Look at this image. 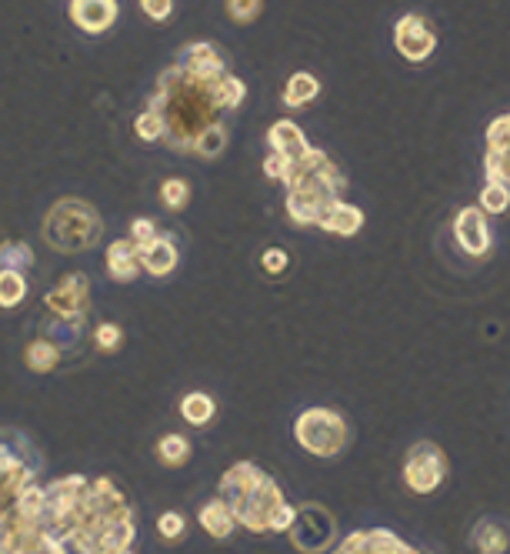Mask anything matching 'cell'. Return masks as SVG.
<instances>
[{
    "label": "cell",
    "mask_w": 510,
    "mask_h": 554,
    "mask_svg": "<svg viewBox=\"0 0 510 554\" xmlns=\"http://www.w3.org/2000/svg\"><path fill=\"white\" fill-rule=\"evenodd\" d=\"M134 134H137V141H144V144H164V117L144 107V111L134 117Z\"/></svg>",
    "instance_id": "30"
},
{
    "label": "cell",
    "mask_w": 510,
    "mask_h": 554,
    "mask_svg": "<svg viewBox=\"0 0 510 554\" xmlns=\"http://www.w3.org/2000/svg\"><path fill=\"white\" fill-rule=\"evenodd\" d=\"M27 274L20 271H0V311H14L27 301Z\"/></svg>",
    "instance_id": "28"
},
{
    "label": "cell",
    "mask_w": 510,
    "mask_h": 554,
    "mask_svg": "<svg viewBox=\"0 0 510 554\" xmlns=\"http://www.w3.org/2000/svg\"><path fill=\"white\" fill-rule=\"evenodd\" d=\"M34 267V251L24 241H4L0 244V271H20L27 274Z\"/></svg>",
    "instance_id": "29"
},
{
    "label": "cell",
    "mask_w": 510,
    "mask_h": 554,
    "mask_svg": "<svg viewBox=\"0 0 510 554\" xmlns=\"http://www.w3.org/2000/svg\"><path fill=\"white\" fill-rule=\"evenodd\" d=\"M220 81H204V77L187 74L177 64L160 71L157 87L147 97V107L164 117V144L174 154H194L197 137L210 124L224 121L220 117L224 107H220V94H217Z\"/></svg>",
    "instance_id": "2"
},
{
    "label": "cell",
    "mask_w": 510,
    "mask_h": 554,
    "mask_svg": "<svg viewBox=\"0 0 510 554\" xmlns=\"http://www.w3.org/2000/svg\"><path fill=\"white\" fill-rule=\"evenodd\" d=\"M480 211L484 214H507L510 211V187L500 181H487L480 191Z\"/></svg>",
    "instance_id": "32"
},
{
    "label": "cell",
    "mask_w": 510,
    "mask_h": 554,
    "mask_svg": "<svg viewBox=\"0 0 510 554\" xmlns=\"http://www.w3.org/2000/svg\"><path fill=\"white\" fill-rule=\"evenodd\" d=\"M180 418H184L190 428H207V424L217 418V404L204 391H187L184 398H180Z\"/></svg>",
    "instance_id": "26"
},
{
    "label": "cell",
    "mask_w": 510,
    "mask_h": 554,
    "mask_svg": "<svg viewBox=\"0 0 510 554\" xmlns=\"http://www.w3.org/2000/svg\"><path fill=\"white\" fill-rule=\"evenodd\" d=\"M470 548L477 554H510V528L497 518H480L470 528Z\"/></svg>",
    "instance_id": "20"
},
{
    "label": "cell",
    "mask_w": 510,
    "mask_h": 554,
    "mask_svg": "<svg viewBox=\"0 0 510 554\" xmlns=\"http://www.w3.org/2000/svg\"><path fill=\"white\" fill-rule=\"evenodd\" d=\"M487 181L510 187V111L487 124V154H484Z\"/></svg>",
    "instance_id": "14"
},
{
    "label": "cell",
    "mask_w": 510,
    "mask_h": 554,
    "mask_svg": "<svg viewBox=\"0 0 510 554\" xmlns=\"http://www.w3.org/2000/svg\"><path fill=\"white\" fill-rule=\"evenodd\" d=\"M197 521H200V528H204L214 541H227L230 534H234V528H237L234 511L227 508L224 498H210V501L200 504Z\"/></svg>",
    "instance_id": "22"
},
{
    "label": "cell",
    "mask_w": 510,
    "mask_h": 554,
    "mask_svg": "<svg viewBox=\"0 0 510 554\" xmlns=\"http://www.w3.org/2000/svg\"><path fill=\"white\" fill-rule=\"evenodd\" d=\"M157 234H160V231H157V221H154V217H134V221H130V241H134L137 247L150 244Z\"/></svg>",
    "instance_id": "37"
},
{
    "label": "cell",
    "mask_w": 510,
    "mask_h": 554,
    "mask_svg": "<svg viewBox=\"0 0 510 554\" xmlns=\"http://www.w3.org/2000/svg\"><path fill=\"white\" fill-rule=\"evenodd\" d=\"M154 454L164 468H184V464L194 458V444H190L187 434H177V431H167L160 434L157 444H154Z\"/></svg>",
    "instance_id": "25"
},
{
    "label": "cell",
    "mask_w": 510,
    "mask_h": 554,
    "mask_svg": "<svg viewBox=\"0 0 510 554\" xmlns=\"http://www.w3.org/2000/svg\"><path fill=\"white\" fill-rule=\"evenodd\" d=\"M44 451L27 431L0 424V514H14L20 498L37 488L44 474Z\"/></svg>",
    "instance_id": "6"
},
{
    "label": "cell",
    "mask_w": 510,
    "mask_h": 554,
    "mask_svg": "<svg viewBox=\"0 0 510 554\" xmlns=\"http://www.w3.org/2000/svg\"><path fill=\"white\" fill-rule=\"evenodd\" d=\"M327 554H430L390 528H357L340 538Z\"/></svg>",
    "instance_id": "11"
},
{
    "label": "cell",
    "mask_w": 510,
    "mask_h": 554,
    "mask_svg": "<svg viewBox=\"0 0 510 554\" xmlns=\"http://www.w3.org/2000/svg\"><path fill=\"white\" fill-rule=\"evenodd\" d=\"M44 308H47L50 318L87 321V314H90V277L84 271L64 274L54 288L44 294Z\"/></svg>",
    "instance_id": "10"
},
{
    "label": "cell",
    "mask_w": 510,
    "mask_h": 554,
    "mask_svg": "<svg viewBox=\"0 0 510 554\" xmlns=\"http://www.w3.org/2000/svg\"><path fill=\"white\" fill-rule=\"evenodd\" d=\"M217 498L227 501L240 528L250 534H284L294 521V504L284 498L280 484L254 461H237L220 474Z\"/></svg>",
    "instance_id": "3"
},
{
    "label": "cell",
    "mask_w": 510,
    "mask_h": 554,
    "mask_svg": "<svg viewBox=\"0 0 510 554\" xmlns=\"http://www.w3.org/2000/svg\"><path fill=\"white\" fill-rule=\"evenodd\" d=\"M140 11H144V17H150V21H167L170 14H174V0H137Z\"/></svg>",
    "instance_id": "38"
},
{
    "label": "cell",
    "mask_w": 510,
    "mask_h": 554,
    "mask_svg": "<svg viewBox=\"0 0 510 554\" xmlns=\"http://www.w3.org/2000/svg\"><path fill=\"white\" fill-rule=\"evenodd\" d=\"M394 47L407 64H424L437 51V31L430 27L427 17L404 14L394 24Z\"/></svg>",
    "instance_id": "12"
},
{
    "label": "cell",
    "mask_w": 510,
    "mask_h": 554,
    "mask_svg": "<svg viewBox=\"0 0 510 554\" xmlns=\"http://www.w3.org/2000/svg\"><path fill=\"white\" fill-rule=\"evenodd\" d=\"M294 441L310 458L330 461L347 451L350 424L337 408H307L294 418Z\"/></svg>",
    "instance_id": "7"
},
{
    "label": "cell",
    "mask_w": 510,
    "mask_h": 554,
    "mask_svg": "<svg viewBox=\"0 0 510 554\" xmlns=\"http://www.w3.org/2000/svg\"><path fill=\"white\" fill-rule=\"evenodd\" d=\"M180 264L177 237L174 234H157L154 241L140 247V267L150 277H170Z\"/></svg>",
    "instance_id": "17"
},
{
    "label": "cell",
    "mask_w": 510,
    "mask_h": 554,
    "mask_svg": "<svg viewBox=\"0 0 510 554\" xmlns=\"http://www.w3.org/2000/svg\"><path fill=\"white\" fill-rule=\"evenodd\" d=\"M447 454L440 448L437 441H414L404 454V464H400V481H404V488L410 494H420V498H427V494L440 491V484L447 481Z\"/></svg>",
    "instance_id": "9"
},
{
    "label": "cell",
    "mask_w": 510,
    "mask_h": 554,
    "mask_svg": "<svg viewBox=\"0 0 510 554\" xmlns=\"http://www.w3.org/2000/svg\"><path fill=\"white\" fill-rule=\"evenodd\" d=\"M160 204H164L170 214L184 211V207L190 204V184L184 181V177H167V181L160 184Z\"/></svg>",
    "instance_id": "31"
},
{
    "label": "cell",
    "mask_w": 510,
    "mask_h": 554,
    "mask_svg": "<svg viewBox=\"0 0 510 554\" xmlns=\"http://www.w3.org/2000/svg\"><path fill=\"white\" fill-rule=\"evenodd\" d=\"M267 144H270V154L284 157V161H297L300 154L310 151L307 134L294 121H287V117H280L277 124L267 127Z\"/></svg>",
    "instance_id": "19"
},
{
    "label": "cell",
    "mask_w": 510,
    "mask_h": 554,
    "mask_svg": "<svg viewBox=\"0 0 510 554\" xmlns=\"http://www.w3.org/2000/svg\"><path fill=\"white\" fill-rule=\"evenodd\" d=\"M280 184L287 187L284 214L294 227H317L320 217L327 214V207L334 201H344L347 191L340 167L330 161L327 151H320L314 144L297 161H284Z\"/></svg>",
    "instance_id": "4"
},
{
    "label": "cell",
    "mask_w": 510,
    "mask_h": 554,
    "mask_svg": "<svg viewBox=\"0 0 510 554\" xmlns=\"http://www.w3.org/2000/svg\"><path fill=\"white\" fill-rule=\"evenodd\" d=\"M107 274H110V281H117V284H134L137 277H140V247L130 241V237H117L114 244L107 247Z\"/></svg>",
    "instance_id": "18"
},
{
    "label": "cell",
    "mask_w": 510,
    "mask_h": 554,
    "mask_svg": "<svg viewBox=\"0 0 510 554\" xmlns=\"http://www.w3.org/2000/svg\"><path fill=\"white\" fill-rule=\"evenodd\" d=\"M157 534H160L164 541H170V544L180 541V538L187 534V518H184L180 511H164V514L157 518Z\"/></svg>",
    "instance_id": "35"
},
{
    "label": "cell",
    "mask_w": 510,
    "mask_h": 554,
    "mask_svg": "<svg viewBox=\"0 0 510 554\" xmlns=\"http://www.w3.org/2000/svg\"><path fill=\"white\" fill-rule=\"evenodd\" d=\"M264 174L270 177V181H280V174H284V157L267 154V161H264Z\"/></svg>",
    "instance_id": "40"
},
{
    "label": "cell",
    "mask_w": 510,
    "mask_h": 554,
    "mask_svg": "<svg viewBox=\"0 0 510 554\" xmlns=\"http://www.w3.org/2000/svg\"><path fill=\"white\" fill-rule=\"evenodd\" d=\"M287 538L297 554H327L337 544V518L327 504L304 501L294 508V521L287 528Z\"/></svg>",
    "instance_id": "8"
},
{
    "label": "cell",
    "mask_w": 510,
    "mask_h": 554,
    "mask_svg": "<svg viewBox=\"0 0 510 554\" xmlns=\"http://www.w3.org/2000/svg\"><path fill=\"white\" fill-rule=\"evenodd\" d=\"M94 348L100 354H117L120 348H124V328L114 321H100L94 328Z\"/></svg>",
    "instance_id": "33"
},
{
    "label": "cell",
    "mask_w": 510,
    "mask_h": 554,
    "mask_svg": "<svg viewBox=\"0 0 510 554\" xmlns=\"http://www.w3.org/2000/svg\"><path fill=\"white\" fill-rule=\"evenodd\" d=\"M40 237L57 254H84L104 237V217L84 197H57L44 214Z\"/></svg>",
    "instance_id": "5"
},
{
    "label": "cell",
    "mask_w": 510,
    "mask_h": 554,
    "mask_svg": "<svg viewBox=\"0 0 510 554\" xmlns=\"http://www.w3.org/2000/svg\"><path fill=\"white\" fill-rule=\"evenodd\" d=\"M114 554H134V548H130V551H114Z\"/></svg>",
    "instance_id": "41"
},
{
    "label": "cell",
    "mask_w": 510,
    "mask_h": 554,
    "mask_svg": "<svg viewBox=\"0 0 510 554\" xmlns=\"http://www.w3.org/2000/svg\"><path fill=\"white\" fill-rule=\"evenodd\" d=\"M317 227L327 234H337V237H354V234H360V227H364V211L350 201H334L327 207V214L320 217Z\"/></svg>",
    "instance_id": "21"
},
{
    "label": "cell",
    "mask_w": 510,
    "mask_h": 554,
    "mask_svg": "<svg viewBox=\"0 0 510 554\" xmlns=\"http://www.w3.org/2000/svg\"><path fill=\"white\" fill-rule=\"evenodd\" d=\"M134 541V508L117 478L64 474L20 498L10 554H114Z\"/></svg>",
    "instance_id": "1"
},
{
    "label": "cell",
    "mask_w": 510,
    "mask_h": 554,
    "mask_svg": "<svg viewBox=\"0 0 510 554\" xmlns=\"http://www.w3.org/2000/svg\"><path fill=\"white\" fill-rule=\"evenodd\" d=\"M64 361V348H60V344H54L50 338H44V334H40V338H34L24 348V364L34 374H50V371H57V364Z\"/></svg>",
    "instance_id": "24"
},
{
    "label": "cell",
    "mask_w": 510,
    "mask_h": 554,
    "mask_svg": "<svg viewBox=\"0 0 510 554\" xmlns=\"http://www.w3.org/2000/svg\"><path fill=\"white\" fill-rule=\"evenodd\" d=\"M227 141H230L227 124H224V121L210 124L207 131L197 137V144H194V157H200V161H217V157L227 151Z\"/></svg>",
    "instance_id": "27"
},
{
    "label": "cell",
    "mask_w": 510,
    "mask_h": 554,
    "mask_svg": "<svg viewBox=\"0 0 510 554\" xmlns=\"http://www.w3.org/2000/svg\"><path fill=\"white\" fill-rule=\"evenodd\" d=\"M14 544V514H0V554H10Z\"/></svg>",
    "instance_id": "39"
},
{
    "label": "cell",
    "mask_w": 510,
    "mask_h": 554,
    "mask_svg": "<svg viewBox=\"0 0 510 554\" xmlns=\"http://www.w3.org/2000/svg\"><path fill=\"white\" fill-rule=\"evenodd\" d=\"M287 267H290V254L284 251V247H267V251L260 254V271H264L267 277L287 274Z\"/></svg>",
    "instance_id": "36"
},
{
    "label": "cell",
    "mask_w": 510,
    "mask_h": 554,
    "mask_svg": "<svg viewBox=\"0 0 510 554\" xmlns=\"http://www.w3.org/2000/svg\"><path fill=\"white\" fill-rule=\"evenodd\" d=\"M174 64L184 67L187 74L204 77V81H220L224 74H230L224 51H220L217 44H210V41H190V44H184V47H180V54H177Z\"/></svg>",
    "instance_id": "15"
},
{
    "label": "cell",
    "mask_w": 510,
    "mask_h": 554,
    "mask_svg": "<svg viewBox=\"0 0 510 554\" xmlns=\"http://www.w3.org/2000/svg\"><path fill=\"white\" fill-rule=\"evenodd\" d=\"M454 241L467 257H487L494 247V231L480 207H460L454 217Z\"/></svg>",
    "instance_id": "13"
},
{
    "label": "cell",
    "mask_w": 510,
    "mask_h": 554,
    "mask_svg": "<svg viewBox=\"0 0 510 554\" xmlns=\"http://www.w3.org/2000/svg\"><path fill=\"white\" fill-rule=\"evenodd\" d=\"M224 7L234 24H254L264 14V0H224Z\"/></svg>",
    "instance_id": "34"
},
{
    "label": "cell",
    "mask_w": 510,
    "mask_h": 554,
    "mask_svg": "<svg viewBox=\"0 0 510 554\" xmlns=\"http://www.w3.org/2000/svg\"><path fill=\"white\" fill-rule=\"evenodd\" d=\"M317 94H320V81L310 71H297V74H290L287 77V84H284V107L287 111H304L307 104H314L317 101Z\"/></svg>",
    "instance_id": "23"
},
{
    "label": "cell",
    "mask_w": 510,
    "mask_h": 554,
    "mask_svg": "<svg viewBox=\"0 0 510 554\" xmlns=\"http://www.w3.org/2000/svg\"><path fill=\"white\" fill-rule=\"evenodd\" d=\"M67 11L77 31H84L87 37H100L117 24L120 4L117 0H70Z\"/></svg>",
    "instance_id": "16"
}]
</instances>
